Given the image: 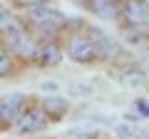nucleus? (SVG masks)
I'll return each mask as SVG.
<instances>
[{
	"mask_svg": "<svg viewBox=\"0 0 149 139\" xmlns=\"http://www.w3.org/2000/svg\"><path fill=\"white\" fill-rule=\"evenodd\" d=\"M27 20H30V25L35 27L40 35H45V38H55V35H60V32L65 30V25H67V17H65L60 10L47 8V5L27 8Z\"/></svg>",
	"mask_w": 149,
	"mask_h": 139,
	"instance_id": "nucleus-1",
	"label": "nucleus"
},
{
	"mask_svg": "<svg viewBox=\"0 0 149 139\" xmlns=\"http://www.w3.org/2000/svg\"><path fill=\"white\" fill-rule=\"evenodd\" d=\"M87 38H90V42L95 45L100 60H114V57L122 55L119 42L114 38H109V35H107L104 30H100V27H87Z\"/></svg>",
	"mask_w": 149,
	"mask_h": 139,
	"instance_id": "nucleus-2",
	"label": "nucleus"
},
{
	"mask_svg": "<svg viewBox=\"0 0 149 139\" xmlns=\"http://www.w3.org/2000/svg\"><path fill=\"white\" fill-rule=\"evenodd\" d=\"M67 55H70V60H74V62H80V65H87V62L100 60V57H97L95 45L90 42L87 35H70V40H67Z\"/></svg>",
	"mask_w": 149,
	"mask_h": 139,
	"instance_id": "nucleus-3",
	"label": "nucleus"
},
{
	"mask_svg": "<svg viewBox=\"0 0 149 139\" xmlns=\"http://www.w3.org/2000/svg\"><path fill=\"white\" fill-rule=\"evenodd\" d=\"M47 112L42 107H30L20 114V119L15 122L17 134H35V132H42L47 127Z\"/></svg>",
	"mask_w": 149,
	"mask_h": 139,
	"instance_id": "nucleus-4",
	"label": "nucleus"
},
{
	"mask_svg": "<svg viewBox=\"0 0 149 139\" xmlns=\"http://www.w3.org/2000/svg\"><path fill=\"white\" fill-rule=\"evenodd\" d=\"M5 38H8V45H10L13 52H17L20 57H30L32 60V52H35V40H30V35L25 32V27L22 25H15L10 32H5Z\"/></svg>",
	"mask_w": 149,
	"mask_h": 139,
	"instance_id": "nucleus-5",
	"label": "nucleus"
},
{
	"mask_svg": "<svg viewBox=\"0 0 149 139\" xmlns=\"http://www.w3.org/2000/svg\"><path fill=\"white\" fill-rule=\"evenodd\" d=\"M22 112H25V95L13 92V95H8V97L0 99V119H3V124L17 122Z\"/></svg>",
	"mask_w": 149,
	"mask_h": 139,
	"instance_id": "nucleus-6",
	"label": "nucleus"
},
{
	"mask_svg": "<svg viewBox=\"0 0 149 139\" xmlns=\"http://www.w3.org/2000/svg\"><path fill=\"white\" fill-rule=\"evenodd\" d=\"M60 60H62V52H60L57 42H52V40L37 42L35 52H32V62L40 67H55V65H60Z\"/></svg>",
	"mask_w": 149,
	"mask_h": 139,
	"instance_id": "nucleus-7",
	"label": "nucleus"
},
{
	"mask_svg": "<svg viewBox=\"0 0 149 139\" xmlns=\"http://www.w3.org/2000/svg\"><path fill=\"white\" fill-rule=\"evenodd\" d=\"M122 13H124V20H127L129 27L134 30H144L149 25V15L144 10L142 0H124L122 3Z\"/></svg>",
	"mask_w": 149,
	"mask_h": 139,
	"instance_id": "nucleus-8",
	"label": "nucleus"
},
{
	"mask_svg": "<svg viewBox=\"0 0 149 139\" xmlns=\"http://www.w3.org/2000/svg\"><path fill=\"white\" fill-rule=\"evenodd\" d=\"M42 109L47 112V117L52 119V122H57V119H62L65 117V112L70 109V104H67V99H62V97H45L42 99Z\"/></svg>",
	"mask_w": 149,
	"mask_h": 139,
	"instance_id": "nucleus-9",
	"label": "nucleus"
},
{
	"mask_svg": "<svg viewBox=\"0 0 149 139\" xmlns=\"http://www.w3.org/2000/svg\"><path fill=\"white\" fill-rule=\"evenodd\" d=\"M119 3L122 0H90V8H92V13H97L102 17H112V15H117Z\"/></svg>",
	"mask_w": 149,
	"mask_h": 139,
	"instance_id": "nucleus-10",
	"label": "nucleus"
},
{
	"mask_svg": "<svg viewBox=\"0 0 149 139\" xmlns=\"http://www.w3.org/2000/svg\"><path fill=\"white\" fill-rule=\"evenodd\" d=\"M15 25H20V22L15 20V15H13V13L8 10L5 5H0V32L5 35V32H10Z\"/></svg>",
	"mask_w": 149,
	"mask_h": 139,
	"instance_id": "nucleus-11",
	"label": "nucleus"
},
{
	"mask_svg": "<svg viewBox=\"0 0 149 139\" xmlns=\"http://www.w3.org/2000/svg\"><path fill=\"white\" fill-rule=\"evenodd\" d=\"M117 134H119L122 139H137V137H144L147 132L139 129L137 124H119V127H117Z\"/></svg>",
	"mask_w": 149,
	"mask_h": 139,
	"instance_id": "nucleus-12",
	"label": "nucleus"
},
{
	"mask_svg": "<svg viewBox=\"0 0 149 139\" xmlns=\"http://www.w3.org/2000/svg\"><path fill=\"white\" fill-rule=\"evenodd\" d=\"M10 70H13V62H10V52H8V50L3 47V45H0V80L10 75Z\"/></svg>",
	"mask_w": 149,
	"mask_h": 139,
	"instance_id": "nucleus-13",
	"label": "nucleus"
},
{
	"mask_svg": "<svg viewBox=\"0 0 149 139\" xmlns=\"http://www.w3.org/2000/svg\"><path fill=\"white\" fill-rule=\"evenodd\" d=\"M144 80H147V77H144L142 72H127V75H124V85L127 87H142Z\"/></svg>",
	"mask_w": 149,
	"mask_h": 139,
	"instance_id": "nucleus-14",
	"label": "nucleus"
},
{
	"mask_svg": "<svg viewBox=\"0 0 149 139\" xmlns=\"http://www.w3.org/2000/svg\"><path fill=\"white\" fill-rule=\"evenodd\" d=\"M13 3H17V5H22V8H35V5H45L50 0H13Z\"/></svg>",
	"mask_w": 149,
	"mask_h": 139,
	"instance_id": "nucleus-15",
	"label": "nucleus"
},
{
	"mask_svg": "<svg viewBox=\"0 0 149 139\" xmlns=\"http://www.w3.org/2000/svg\"><path fill=\"white\" fill-rule=\"evenodd\" d=\"M137 109L144 114V117H149V102H144V99H137Z\"/></svg>",
	"mask_w": 149,
	"mask_h": 139,
	"instance_id": "nucleus-16",
	"label": "nucleus"
},
{
	"mask_svg": "<svg viewBox=\"0 0 149 139\" xmlns=\"http://www.w3.org/2000/svg\"><path fill=\"white\" fill-rule=\"evenodd\" d=\"M142 5H144V10H147V15H149V0H142Z\"/></svg>",
	"mask_w": 149,
	"mask_h": 139,
	"instance_id": "nucleus-17",
	"label": "nucleus"
}]
</instances>
